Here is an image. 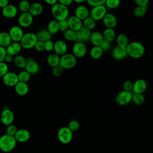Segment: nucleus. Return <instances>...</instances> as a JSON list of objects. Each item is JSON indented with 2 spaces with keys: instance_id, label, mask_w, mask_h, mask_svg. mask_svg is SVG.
<instances>
[{
  "instance_id": "nucleus-31",
  "label": "nucleus",
  "mask_w": 153,
  "mask_h": 153,
  "mask_svg": "<svg viewBox=\"0 0 153 153\" xmlns=\"http://www.w3.org/2000/svg\"><path fill=\"white\" fill-rule=\"evenodd\" d=\"M11 42H12V40L11 39V37L8 32H0V46L6 48L11 44Z\"/></svg>"
},
{
  "instance_id": "nucleus-49",
  "label": "nucleus",
  "mask_w": 153,
  "mask_h": 153,
  "mask_svg": "<svg viewBox=\"0 0 153 153\" xmlns=\"http://www.w3.org/2000/svg\"><path fill=\"white\" fill-rule=\"evenodd\" d=\"M17 128L16 127V126L13 125V124H10L9 126H7V134L10 136H14V135L16 134V132L17 131Z\"/></svg>"
},
{
  "instance_id": "nucleus-13",
  "label": "nucleus",
  "mask_w": 153,
  "mask_h": 153,
  "mask_svg": "<svg viewBox=\"0 0 153 153\" xmlns=\"http://www.w3.org/2000/svg\"><path fill=\"white\" fill-rule=\"evenodd\" d=\"M27 63L25 67V70L30 75H35L39 71V65L32 57H29L26 59Z\"/></svg>"
},
{
  "instance_id": "nucleus-7",
  "label": "nucleus",
  "mask_w": 153,
  "mask_h": 153,
  "mask_svg": "<svg viewBox=\"0 0 153 153\" xmlns=\"http://www.w3.org/2000/svg\"><path fill=\"white\" fill-rule=\"evenodd\" d=\"M72 131L68 127H61L57 132L58 139L64 144L69 143L72 140Z\"/></svg>"
},
{
  "instance_id": "nucleus-28",
  "label": "nucleus",
  "mask_w": 153,
  "mask_h": 153,
  "mask_svg": "<svg viewBox=\"0 0 153 153\" xmlns=\"http://www.w3.org/2000/svg\"><path fill=\"white\" fill-rule=\"evenodd\" d=\"M60 56L55 53H50L47 57V62L49 66L51 67H54L59 65Z\"/></svg>"
},
{
  "instance_id": "nucleus-20",
  "label": "nucleus",
  "mask_w": 153,
  "mask_h": 153,
  "mask_svg": "<svg viewBox=\"0 0 153 153\" xmlns=\"http://www.w3.org/2000/svg\"><path fill=\"white\" fill-rule=\"evenodd\" d=\"M76 17L81 20L82 21L89 17L90 11L88 8L84 5H78L75 10V15Z\"/></svg>"
},
{
  "instance_id": "nucleus-9",
  "label": "nucleus",
  "mask_w": 153,
  "mask_h": 153,
  "mask_svg": "<svg viewBox=\"0 0 153 153\" xmlns=\"http://www.w3.org/2000/svg\"><path fill=\"white\" fill-rule=\"evenodd\" d=\"M132 93L125 90L119 92L115 97L116 102L121 106L126 105L132 100Z\"/></svg>"
},
{
  "instance_id": "nucleus-32",
  "label": "nucleus",
  "mask_w": 153,
  "mask_h": 153,
  "mask_svg": "<svg viewBox=\"0 0 153 153\" xmlns=\"http://www.w3.org/2000/svg\"><path fill=\"white\" fill-rule=\"evenodd\" d=\"M103 54V50L99 46H93L90 50V57L95 60L100 59Z\"/></svg>"
},
{
  "instance_id": "nucleus-35",
  "label": "nucleus",
  "mask_w": 153,
  "mask_h": 153,
  "mask_svg": "<svg viewBox=\"0 0 153 153\" xmlns=\"http://www.w3.org/2000/svg\"><path fill=\"white\" fill-rule=\"evenodd\" d=\"M47 29L50 32V33L51 35L57 33L59 31V30L58 21L55 19L50 20L48 23Z\"/></svg>"
},
{
  "instance_id": "nucleus-21",
  "label": "nucleus",
  "mask_w": 153,
  "mask_h": 153,
  "mask_svg": "<svg viewBox=\"0 0 153 153\" xmlns=\"http://www.w3.org/2000/svg\"><path fill=\"white\" fill-rule=\"evenodd\" d=\"M68 51V45L65 41L63 40H57L54 44V51L55 53L61 56L66 53Z\"/></svg>"
},
{
  "instance_id": "nucleus-10",
  "label": "nucleus",
  "mask_w": 153,
  "mask_h": 153,
  "mask_svg": "<svg viewBox=\"0 0 153 153\" xmlns=\"http://www.w3.org/2000/svg\"><path fill=\"white\" fill-rule=\"evenodd\" d=\"M72 54L76 58H82L87 53V47L85 43L81 42H75L72 48Z\"/></svg>"
},
{
  "instance_id": "nucleus-11",
  "label": "nucleus",
  "mask_w": 153,
  "mask_h": 153,
  "mask_svg": "<svg viewBox=\"0 0 153 153\" xmlns=\"http://www.w3.org/2000/svg\"><path fill=\"white\" fill-rule=\"evenodd\" d=\"M8 33L13 42H20L24 35L22 28L19 25H14L11 27Z\"/></svg>"
},
{
  "instance_id": "nucleus-55",
  "label": "nucleus",
  "mask_w": 153,
  "mask_h": 153,
  "mask_svg": "<svg viewBox=\"0 0 153 153\" xmlns=\"http://www.w3.org/2000/svg\"><path fill=\"white\" fill-rule=\"evenodd\" d=\"M73 0H58V2L63 4L66 7H68L69 5H71L73 3Z\"/></svg>"
},
{
  "instance_id": "nucleus-56",
  "label": "nucleus",
  "mask_w": 153,
  "mask_h": 153,
  "mask_svg": "<svg viewBox=\"0 0 153 153\" xmlns=\"http://www.w3.org/2000/svg\"><path fill=\"white\" fill-rule=\"evenodd\" d=\"M13 60H14V56L7 54V55L5 56V59H4V62H5V63H11V62H13Z\"/></svg>"
},
{
  "instance_id": "nucleus-14",
  "label": "nucleus",
  "mask_w": 153,
  "mask_h": 153,
  "mask_svg": "<svg viewBox=\"0 0 153 153\" xmlns=\"http://www.w3.org/2000/svg\"><path fill=\"white\" fill-rule=\"evenodd\" d=\"M18 14V8L13 4H8L2 8V14L7 19H13Z\"/></svg>"
},
{
  "instance_id": "nucleus-1",
  "label": "nucleus",
  "mask_w": 153,
  "mask_h": 153,
  "mask_svg": "<svg viewBox=\"0 0 153 153\" xmlns=\"http://www.w3.org/2000/svg\"><path fill=\"white\" fill-rule=\"evenodd\" d=\"M128 56L133 59H140L145 53V48L140 42L133 41L128 43L126 47Z\"/></svg>"
},
{
  "instance_id": "nucleus-17",
  "label": "nucleus",
  "mask_w": 153,
  "mask_h": 153,
  "mask_svg": "<svg viewBox=\"0 0 153 153\" xmlns=\"http://www.w3.org/2000/svg\"><path fill=\"white\" fill-rule=\"evenodd\" d=\"M112 56L115 60H121L124 59L128 56L126 47L117 45L112 50Z\"/></svg>"
},
{
  "instance_id": "nucleus-54",
  "label": "nucleus",
  "mask_w": 153,
  "mask_h": 153,
  "mask_svg": "<svg viewBox=\"0 0 153 153\" xmlns=\"http://www.w3.org/2000/svg\"><path fill=\"white\" fill-rule=\"evenodd\" d=\"M6 55L7 51L5 48L0 46V62L4 61V59Z\"/></svg>"
},
{
  "instance_id": "nucleus-22",
  "label": "nucleus",
  "mask_w": 153,
  "mask_h": 153,
  "mask_svg": "<svg viewBox=\"0 0 153 153\" xmlns=\"http://www.w3.org/2000/svg\"><path fill=\"white\" fill-rule=\"evenodd\" d=\"M7 54L11 55L13 56H16L19 55L20 53L22 47L20 42H13L12 41L11 44L5 48Z\"/></svg>"
},
{
  "instance_id": "nucleus-43",
  "label": "nucleus",
  "mask_w": 153,
  "mask_h": 153,
  "mask_svg": "<svg viewBox=\"0 0 153 153\" xmlns=\"http://www.w3.org/2000/svg\"><path fill=\"white\" fill-rule=\"evenodd\" d=\"M64 69L60 66V65H57L56 66L52 68L51 69V73L53 74V75H54V76H60L63 75V72H64Z\"/></svg>"
},
{
  "instance_id": "nucleus-8",
  "label": "nucleus",
  "mask_w": 153,
  "mask_h": 153,
  "mask_svg": "<svg viewBox=\"0 0 153 153\" xmlns=\"http://www.w3.org/2000/svg\"><path fill=\"white\" fill-rule=\"evenodd\" d=\"M33 22V17L29 13H22L18 17L19 26L22 28H27L30 26Z\"/></svg>"
},
{
  "instance_id": "nucleus-16",
  "label": "nucleus",
  "mask_w": 153,
  "mask_h": 153,
  "mask_svg": "<svg viewBox=\"0 0 153 153\" xmlns=\"http://www.w3.org/2000/svg\"><path fill=\"white\" fill-rule=\"evenodd\" d=\"M91 30L84 27L83 26L78 31H76V42H81L83 43L90 41L91 36Z\"/></svg>"
},
{
  "instance_id": "nucleus-2",
  "label": "nucleus",
  "mask_w": 153,
  "mask_h": 153,
  "mask_svg": "<svg viewBox=\"0 0 153 153\" xmlns=\"http://www.w3.org/2000/svg\"><path fill=\"white\" fill-rule=\"evenodd\" d=\"M51 12L54 19L57 21L66 20L69 17L68 7L59 2L51 7Z\"/></svg>"
},
{
  "instance_id": "nucleus-46",
  "label": "nucleus",
  "mask_w": 153,
  "mask_h": 153,
  "mask_svg": "<svg viewBox=\"0 0 153 153\" xmlns=\"http://www.w3.org/2000/svg\"><path fill=\"white\" fill-rule=\"evenodd\" d=\"M58 24H59V30L62 32H64L69 29L67 19L61 20V21H58Z\"/></svg>"
},
{
  "instance_id": "nucleus-12",
  "label": "nucleus",
  "mask_w": 153,
  "mask_h": 153,
  "mask_svg": "<svg viewBox=\"0 0 153 153\" xmlns=\"http://www.w3.org/2000/svg\"><path fill=\"white\" fill-rule=\"evenodd\" d=\"M3 83L8 87H14L19 82L18 75L16 73L11 71H8L2 77Z\"/></svg>"
},
{
  "instance_id": "nucleus-45",
  "label": "nucleus",
  "mask_w": 153,
  "mask_h": 153,
  "mask_svg": "<svg viewBox=\"0 0 153 153\" xmlns=\"http://www.w3.org/2000/svg\"><path fill=\"white\" fill-rule=\"evenodd\" d=\"M80 127V124L79 123L76 121V120H72L71 121L69 124H68V127L73 132V131H77Z\"/></svg>"
},
{
  "instance_id": "nucleus-27",
  "label": "nucleus",
  "mask_w": 153,
  "mask_h": 153,
  "mask_svg": "<svg viewBox=\"0 0 153 153\" xmlns=\"http://www.w3.org/2000/svg\"><path fill=\"white\" fill-rule=\"evenodd\" d=\"M103 41L102 33L98 31H94L91 33L90 41L93 46H100Z\"/></svg>"
},
{
  "instance_id": "nucleus-34",
  "label": "nucleus",
  "mask_w": 153,
  "mask_h": 153,
  "mask_svg": "<svg viewBox=\"0 0 153 153\" xmlns=\"http://www.w3.org/2000/svg\"><path fill=\"white\" fill-rule=\"evenodd\" d=\"M13 62L16 66L20 69H24L26 67L27 61L26 59L22 55H17L14 57Z\"/></svg>"
},
{
  "instance_id": "nucleus-6",
  "label": "nucleus",
  "mask_w": 153,
  "mask_h": 153,
  "mask_svg": "<svg viewBox=\"0 0 153 153\" xmlns=\"http://www.w3.org/2000/svg\"><path fill=\"white\" fill-rule=\"evenodd\" d=\"M107 13V8L105 5L92 7L90 11V17L96 22L102 20Z\"/></svg>"
},
{
  "instance_id": "nucleus-39",
  "label": "nucleus",
  "mask_w": 153,
  "mask_h": 153,
  "mask_svg": "<svg viewBox=\"0 0 153 153\" xmlns=\"http://www.w3.org/2000/svg\"><path fill=\"white\" fill-rule=\"evenodd\" d=\"M18 78L19 81L20 82H27L30 79L31 75L26 70L20 71L18 74Z\"/></svg>"
},
{
  "instance_id": "nucleus-5",
  "label": "nucleus",
  "mask_w": 153,
  "mask_h": 153,
  "mask_svg": "<svg viewBox=\"0 0 153 153\" xmlns=\"http://www.w3.org/2000/svg\"><path fill=\"white\" fill-rule=\"evenodd\" d=\"M76 57L71 53H66L60 56V64L64 69H70L76 65Z\"/></svg>"
},
{
  "instance_id": "nucleus-51",
  "label": "nucleus",
  "mask_w": 153,
  "mask_h": 153,
  "mask_svg": "<svg viewBox=\"0 0 153 153\" xmlns=\"http://www.w3.org/2000/svg\"><path fill=\"white\" fill-rule=\"evenodd\" d=\"M45 44V50L47 52H51L54 50V42H53L51 40L47 41L44 42Z\"/></svg>"
},
{
  "instance_id": "nucleus-15",
  "label": "nucleus",
  "mask_w": 153,
  "mask_h": 153,
  "mask_svg": "<svg viewBox=\"0 0 153 153\" xmlns=\"http://www.w3.org/2000/svg\"><path fill=\"white\" fill-rule=\"evenodd\" d=\"M103 23L106 28L114 29L118 23V20L115 16L112 13H107L102 19Z\"/></svg>"
},
{
  "instance_id": "nucleus-19",
  "label": "nucleus",
  "mask_w": 153,
  "mask_h": 153,
  "mask_svg": "<svg viewBox=\"0 0 153 153\" xmlns=\"http://www.w3.org/2000/svg\"><path fill=\"white\" fill-rule=\"evenodd\" d=\"M69 29L75 32L79 30L82 27V21L75 16H71L67 19Z\"/></svg>"
},
{
  "instance_id": "nucleus-38",
  "label": "nucleus",
  "mask_w": 153,
  "mask_h": 153,
  "mask_svg": "<svg viewBox=\"0 0 153 153\" xmlns=\"http://www.w3.org/2000/svg\"><path fill=\"white\" fill-rule=\"evenodd\" d=\"M148 10V7L137 6L133 10V14L136 17L141 18L143 17L146 13Z\"/></svg>"
},
{
  "instance_id": "nucleus-50",
  "label": "nucleus",
  "mask_w": 153,
  "mask_h": 153,
  "mask_svg": "<svg viewBox=\"0 0 153 153\" xmlns=\"http://www.w3.org/2000/svg\"><path fill=\"white\" fill-rule=\"evenodd\" d=\"M33 48H35V50L36 51L42 52V51H44V50H45L44 42L42 41H37Z\"/></svg>"
},
{
  "instance_id": "nucleus-36",
  "label": "nucleus",
  "mask_w": 153,
  "mask_h": 153,
  "mask_svg": "<svg viewBox=\"0 0 153 153\" xmlns=\"http://www.w3.org/2000/svg\"><path fill=\"white\" fill-rule=\"evenodd\" d=\"M96 26V22L90 16L82 20V26L90 30L94 29Z\"/></svg>"
},
{
  "instance_id": "nucleus-59",
  "label": "nucleus",
  "mask_w": 153,
  "mask_h": 153,
  "mask_svg": "<svg viewBox=\"0 0 153 153\" xmlns=\"http://www.w3.org/2000/svg\"><path fill=\"white\" fill-rule=\"evenodd\" d=\"M74 2L76 3V4H82L83 2L87 1V0H73Z\"/></svg>"
},
{
  "instance_id": "nucleus-42",
  "label": "nucleus",
  "mask_w": 153,
  "mask_h": 153,
  "mask_svg": "<svg viewBox=\"0 0 153 153\" xmlns=\"http://www.w3.org/2000/svg\"><path fill=\"white\" fill-rule=\"evenodd\" d=\"M133 102L138 105H142L145 102V97L143 94L141 93H134L132 96Z\"/></svg>"
},
{
  "instance_id": "nucleus-33",
  "label": "nucleus",
  "mask_w": 153,
  "mask_h": 153,
  "mask_svg": "<svg viewBox=\"0 0 153 153\" xmlns=\"http://www.w3.org/2000/svg\"><path fill=\"white\" fill-rule=\"evenodd\" d=\"M115 41L117 45L126 47L129 43V40L128 36L124 33H120L116 36Z\"/></svg>"
},
{
  "instance_id": "nucleus-26",
  "label": "nucleus",
  "mask_w": 153,
  "mask_h": 153,
  "mask_svg": "<svg viewBox=\"0 0 153 153\" xmlns=\"http://www.w3.org/2000/svg\"><path fill=\"white\" fill-rule=\"evenodd\" d=\"M14 89L17 94L20 96H25L29 92V87L27 82L19 81L14 86Z\"/></svg>"
},
{
  "instance_id": "nucleus-30",
  "label": "nucleus",
  "mask_w": 153,
  "mask_h": 153,
  "mask_svg": "<svg viewBox=\"0 0 153 153\" xmlns=\"http://www.w3.org/2000/svg\"><path fill=\"white\" fill-rule=\"evenodd\" d=\"M36 35L38 41H41L45 42L47 41L51 40L52 35L47 29H41L36 33Z\"/></svg>"
},
{
  "instance_id": "nucleus-47",
  "label": "nucleus",
  "mask_w": 153,
  "mask_h": 153,
  "mask_svg": "<svg viewBox=\"0 0 153 153\" xmlns=\"http://www.w3.org/2000/svg\"><path fill=\"white\" fill-rule=\"evenodd\" d=\"M106 0H87V2L90 7H96L98 5H105Z\"/></svg>"
},
{
  "instance_id": "nucleus-53",
  "label": "nucleus",
  "mask_w": 153,
  "mask_h": 153,
  "mask_svg": "<svg viewBox=\"0 0 153 153\" xmlns=\"http://www.w3.org/2000/svg\"><path fill=\"white\" fill-rule=\"evenodd\" d=\"M134 1L137 6L148 7L149 0H134Z\"/></svg>"
},
{
  "instance_id": "nucleus-18",
  "label": "nucleus",
  "mask_w": 153,
  "mask_h": 153,
  "mask_svg": "<svg viewBox=\"0 0 153 153\" xmlns=\"http://www.w3.org/2000/svg\"><path fill=\"white\" fill-rule=\"evenodd\" d=\"M14 119L13 112L9 109H4L1 114V121L5 126L12 124Z\"/></svg>"
},
{
  "instance_id": "nucleus-3",
  "label": "nucleus",
  "mask_w": 153,
  "mask_h": 153,
  "mask_svg": "<svg viewBox=\"0 0 153 153\" xmlns=\"http://www.w3.org/2000/svg\"><path fill=\"white\" fill-rule=\"evenodd\" d=\"M17 141L14 136L5 134L0 137V149L4 152H8L14 149Z\"/></svg>"
},
{
  "instance_id": "nucleus-57",
  "label": "nucleus",
  "mask_w": 153,
  "mask_h": 153,
  "mask_svg": "<svg viewBox=\"0 0 153 153\" xmlns=\"http://www.w3.org/2000/svg\"><path fill=\"white\" fill-rule=\"evenodd\" d=\"M9 4V0H0V8H3Z\"/></svg>"
},
{
  "instance_id": "nucleus-25",
  "label": "nucleus",
  "mask_w": 153,
  "mask_h": 153,
  "mask_svg": "<svg viewBox=\"0 0 153 153\" xmlns=\"http://www.w3.org/2000/svg\"><path fill=\"white\" fill-rule=\"evenodd\" d=\"M44 10L43 5L39 2H33L30 4L29 13L33 16H37L42 14Z\"/></svg>"
},
{
  "instance_id": "nucleus-23",
  "label": "nucleus",
  "mask_w": 153,
  "mask_h": 153,
  "mask_svg": "<svg viewBox=\"0 0 153 153\" xmlns=\"http://www.w3.org/2000/svg\"><path fill=\"white\" fill-rule=\"evenodd\" d=\"M147 88V82L144 79H138L133 82V90L134 93L142 94Z\"/></svg>"
},
{
  "instance_id": "nucleus-24",
  "label": "nucleus",
  "mask_w": 153,
  "mask_h": 153,
  "mask_svg": "<svg viewBox=\"0 0 153 153\" xmlns=\"http://www.w3.org/2000/svg\"><path fill=\"white\" fill-rule=\"evenodd\" d=\"M30 132L26 129H20L14 135L16 141L19 142H25L30 139Z\"/></svg>"
},
{
  "instance_id": "nucleus-40",
  "label": "nucleus",
  "mask_w": 153,
  "mask_h": 153,
  "mask_svg": "<svg viewBox=\"0 0 153 153\" xmlns=\"http://www.w3.org/2000/svg\"><path fill=\"white\" fill-rule=\"evenodd\" d=\"M121 3L120 0H106L105 5L107 9L114 10L117 8Z\"/></svg>"
},
{
  "instance_id": "nucleus-41",
  "label": "nucleus",
  "mask_w": 153,
  "mask_h": 153,
  "mask_svg": "<svg viewBox=\"0 0 153 153\" xmlns=\"http://www.w3.org/2000/svg\"><path fill=\"white\" fill-rule=\"evenodd\" d=\"M30 4L27 0H22L19 2L18 5V10H19L22 13L29 12Z\"/></svg>"
},
{
  "instance_id": "nucleus-52",
  "label": "nucleus",
  "mask_w": 153,
  "mask_h": 153,
  "mask_svg": "<svg viewBox=\"0 0 153 153\" xmlns=\"http://www.w3.org/2000/svg\"><path fill=\"white\" fill-rule=\"evenodd\" d=\"M99 47L101 48V49L103 50V52L107 51L110 50V48L111 47V43L103 39V42H102V44H100V45Z\"/></svg>"
},
{
  "instance_id": "nucleus-37",
  "label": "nucleus",
  "mask_w": 153,
  "mask_h": 153,
  "mask_svg": "<svg viewBox=\"0 0 153 153\" xmlns=\"http://www.w3.org/2000/svg\"><path fill=\"white\" fill-rule=\"evenodd\" d=\"M64 38L68 41H75L76 40V32L68 29L65 32H63Z\"/></svg>"
},
{
  "instance_id": "nucleus-4",
  "label": "nucleus",
  "mask_w": 153,
  "mask_h": 153,
  "mask_svg": "<svg viewBox=\"0 0 153 153\" xmlns=\"http://www.w3.org/2000/svg\"><path fill=\"white\" fill-rule=\"evenodd\" d=\"M38 39L35 33L33 32H26L24 33L20 43L22 48L29 50L34 47Z\"/></svg>"
},
{
  "instance_id": "nucleus-58",
  "label": "nucleus",
  "mask_w": 153,
  "mask_h": 153,
  "mask_svg": "<svg viewBox=\"0 0 153 153\" xmlns=\"http://www.w3.org/2000/svg\"><path fill=\"white\" fill-rule=\"evenodd\" d=\"M44 2L49 5H54L58 2V0H44Z\"/></svg>"
},
{
  "instance_id": "nucleus-29",
  "label": "nucleus",
  "mask_w": 153,
  "mask_h": 153,
  "mask_svg": "<svg viewBox=\"0 0 153 153\" xmlns=\"http://www.w3.org/2000/svg\"><path fill=\"white\" fill-rule=\"evenodd\" d=\"M103 39L109 42H113L116 38V33L114 29L106 28L102 33Z\"/></svg>"
},
{
  "instance_id": "nucleus-44",
  "label": "nucleus",
  "mask_w": 153,
  "mask_h": 153,
  "mask_svg": "<svg viewBox=\"0 0 153 153\" xmlns=\"http://www.w3.org/2000/svg\"><path fill=\"white\" fill-rule=\"evenodd\" d=\"M8 65L4 61L0 62V77H3L8 72Z\"/></svg>"
},
{
  "instance_id": "nucleus-48",
  "label": "nucleus",
  "mask_w": 153,
  "mask_h": 153,
  "mask_svg": "<svg viewBox=\"0 0 153 153\" xmlns=\"http://www.w3.org/2000/svg\"><path fill=\"white\" fill-rule=\"evenodd\" d=\"M133 82L132 81L130 80H126L123 84V90L131 92V91H132L133 90Z\"/></svg>"
}]
</instances>
